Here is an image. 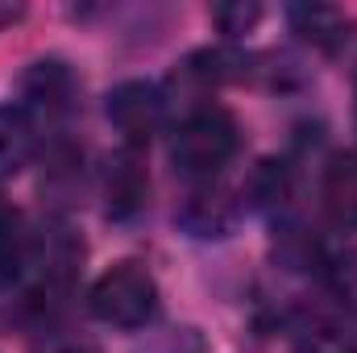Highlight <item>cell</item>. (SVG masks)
Wrapping results in <instances>:
<instances>
[{"label":"cell","mask_w":357,"mask_h":353,"mask_svg":"<svg viewBox=\"0 0 357 353\" xmlns=\"http://www.w3.org/2000/svg\"><path fill=\"white\" fill-rule=\"evenodd\" d=\"M237 146H241V133H237V121L216 108V104H204L195 112H187L171 133V163L183 179H195V183H212V175H220L233 158H237Z\"/></svg>","instance_id":"6da1fadb"},{"label":"cell","mask_w":357,"mask_h":353,"mask_svg":"<svg viewBox=\"0 0 357 353\" xmlns=\"http://www.w3.org/2000/svg\"><path fill=\"white\" fill-rule=\"evenodd\" d=\"M88 308L100 324L112 329H146L158 316V283L142 262L108 266L88 291Z\"/></svg>","instance_id":"7a4b0ae2"},{"label":"cell","mask_w":357,"mask_h":353,"mask_svg":"<svg viewBox=\"0 0 357 353\" xmlns=\"http://www.w3.org/2000/svg\"><path fill=\"white\" fill-rule=\"evenodd\" d=\"M104 117L137 150V146H146L162 129V121H167V96L154 88V84H146V80H129V84H116V88L108 91Z\"/></svg>","instance_id":"3957f363"},{"label":"cell","mask_w":357,"mask_h":353,"mask_svg":"<svg viewBox=\"0 0 357 353\" xmlns=\"http://www.w3.org/2000/svg\"><path fill=\"white\" fill-rule=\"evenodd\" d=\"M291 353H357V333L324 308H303L291 320Z\"/></svg>","instance_id":"277c9868"},{"label":"cell","mask_w":357,"mask_h":353,"mask_svg":"<svg viewBox=\"0 0 357 353\" xmlns=\"http://www.w3.org/2000/svg\"><path fill=\"white\" fill-rule=\"evenodd\" d=\"M146 195H150V179H146V167H142V154L129 146V150H121L108 163V175H104L108 216L112 220H129L133 212L146 208Z\"/></svg>","instance_id":"5b68a950"},{"label":"cell","mask_w":357,"mask_h":353,"mask_svg":"<svg viewBox=\"0 0 357 353\" xmlns=\"http://www.w3.org/2000/svg\"><path fill=\"white\" fill-rule=\"evenodd\" d=\"M25 112H46V117H63L75 108V75L67 71V63L59 59H42L25 71Z\"/></svg>","instance_id":"8992f818"},{"label":"cell","mask_w":357,"mask_h":353,"mask_svg":"<svg viewBox=\"0 0 357 353\" xmlns=\"http://www.w3.org/2000/svg\"><path fill=\"white\" fill-rule=\"evenodd\" d=\"M324 212L337 229L357 233V150H341L324 167Z\"/></svg>","instance_id":"52a82bcc"},{"label":"cell","mask_w":357,"mask_h":353,"mask_svg":"<svg viewBox=\"0 0 357 353\" xmlns=\"http://www.w3.org/2000/svg\"><path fill=\"white\" fill-rule=\"evenodd\" d=\"M178 225L191 233V237H225L229 225H233V204L225 191H216L212 183L195 187L183 208H178Z\"/></svg>","instance_id":"ba28073f"},{"label":"cell","mask_w":357,"mask_h":353,"mask_svg":"<svg viewBox=\"0 0 357 353\" xmlns=\"http://www.w3.org/2000/svg\"><path fill=\"white\" fill-rule=\"evenodd\" d=\"M38 146V125L25 104H0V179H13Z\"/></svg>","instance_id":"9c48e42d"},{"label":"cell","mask_w":357,"mask_h":353,"mask_svg":"<svg viewBox=\"0 0 357 353\" xmlns=\"http://www.w3.org/2000/svg\"><path fill=\"white\" fill-rule=\"evenodd\" d=\"M287 21L303 42H312L320 50H337L345 42V13L333 4H291Z\"/></svg>","instance_id":"30bf717a"},{"label":"cell","mask_w":357,"mask_h":353,"mask_svg":"<svg viewBox=\"0 0 357 353\" xmlns=\"http://www.w3.org/2000/svg\"><path fill=\"white\" fill-rule=\"evenodd\" d=\"M29 266V237L17 212L0 208V291L13 287L21 278V270Z\"/></svg>","instance_id":"8fae6325"},{"label":"cell","mask_w":357,"mask_h":353,"mask_svg":"<svg viewBox=\"0 0 357 353\" xmlns=\"http://www.w3.org/2000/svg\"><path fill=\"white\" fill-rule=\"evenodd\" d=\"M245 195H250V204L254 208H282L287 204V195H291V179H287V163H258V171L250 175L245 183Z\"/></svg>","instance_id":"7c38bea8"},{"label":"cell","mask_w":357,"mask_h":353,"mask_svg":"<svg viewBox=\"0 0 357 353\" xmlns=\"http://www.w3.org/2000/svg\"><path fill=\"white\" fill-rule=\"evenodd\" d=\"M146 353H208L199 329H167Z\"/></svg>","instance_id":"4fadbf2b"},{"label":"cell","mask_w":357,"mask_h":353,"mask_svg":"<svg viewBox=\"0 0 357 353\" xmlns=\"http://www.w3.org/2000/svg\"><path fill=\"white\" fill-rule=\"evenodd\" d=\"M258 17H262L258 4H220V8L212 13V21L220 25V33H245Z\"/></svg>","instance_id":"5bb4252c"},{"label":"cell","mask_w":357,"mask_h":353,"mask_svg":"<svg viewBox=\"0 0 357 353\" xmlns=\"http://www.w3.org/2000/svg\"><path fill=\"white\" fill-rule=\"evenodd\" d=\"M38 353H100V345L84 333H63V337H50Z\"/></svg>","instance_id":"9a60e30c"},{"label":"cell","mask_w":357,"mask_h":353,"mask_svg":"<svg viewBox=\"0 0 357 353\" xmlns=\"http://www.w3.org/2000/svg\"><path fill=\"white\" fill-rule=\"evenodd\" d=\"M17 17H21V4H0V29H4V25H13Z\"/></svg>","instance_id":"2e32d148"},{"label":"cell","mask_w":357,"mask_h":353,"mask_svg":"<svg viewBox=\"0 0 357 353\" xmlns=\"http://www.w3.org/2000/svg\"><path fill=\"white\" fill-rule=\"evenodd\" d=\"M354 121H357V108H354Z\"/></svg>","instance_id":"e0dca14e"}]
</instances>
